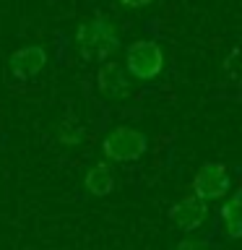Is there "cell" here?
Instances as JSON below:
<instances>
[{
	"instance_id": "1",
	"label": "cell",
	"mask_w": 242,
	"mask_h": 250,
	"mask_svg": "<svg viewBox=\"0 0 242 250\" xmlns=\"http://www.w3.org/2000/svg\"><path fill=\"white\" fill-rule=\"evenodd\" d=\"M76 42L78 50H81L83 60H107L109 55L117 50L120 44V34L112 26V21L104 19V16H97V19L83 21L76 31Z\"/></svg>"
},
{
	"instance_id": "2",
	"label": "cell",
	"mask_w": 242,
	"mask_h": 250,
	"mask_svg": "<svg viewBox=\"0 0 242 250\" xmlns=\"http://www.w3.org/2000/svg\"><path fill=\"white\" fill-rule=\"evenodd\" d=\"M125 68H128L130 76H136L138 81H151L161 73L164 68V52L156 42H148V39H141V42H133L125 52Z\"/></svg>"
},
{
	"instance_id": "3",
	"label": "cell",
	"mask_w": 242,
	"mask_h": 250,
	"mask_svg": "<svg viewBox=\"0 0 242 250\" xmlns=\"http://www.w3.org/2000/svg\"><path fill=\"white\" fill-rule=\"evenodd\" d=\"M146 146H148L146 136L133 128H115L101 141V151L112 162H136L146 154Z\"/></svg>"
},
{
	"instance_id": "4",
	"label": "cell",
	"mask_w": 242,
	"mask_h": 250,
	"mask_svg": "<svg viewBox=\"0 0 242 250\" xmlns=\"http://www.w3.org/2000/svg\"><path fill=\"white\" fill-rule=\"evenodd\" d=\"M232 188V177L226 164L222 162H206L201 172L193 177V195L201 201H216L224 198Z\"/></svg>"
},
{
	"instance_id": "5",
	"label": "cell",
	"mask_w": 242,
	"mask_h": 250,
	"mask_svg": "<svg viewBox=\"0 0 242 250\" xmlns=\"http://www.w3.org/2000/svg\"><path fill=\"white\" fill-rule=\"evenodd\" d=\"M169 219H172V224L180 227L182 232H195L208 219V206H206V201L195 198V195H185V198H180L177 203H172Z\"/></svg>"
},
{
	"instance_id": "6",
	"label": "cell",
	"mask_w": 242,
	"mask_h": 250,
	"mask_svg": "<svg viewBox=\"0 0 242 250\" xmlns=\"http://www.w3.org/2000/svg\"><path fill=\"white\" fill-rule=\"evenodd\" d=\"M47 62V52L44 47L31 44V47H21L11 55V73L19 78V81H31L34 76L42 73Z\"/></svg>"
},
{
	"instance_id": "7",
	"label": "cell",
	"mask_w": 242,
	"mask_h": 250,
	"mask_svg": "<svg viewBox=\"0 0 242 250\" xmlns=\"http://www.w3.org/2000/svg\"><path fill=\"white\" fill-rule=\"evenodd\" d=\"M83 185H86V190H89L91 195L104 198V195H109L112 188H115V175H112V169H109L104 162H99V164H94V167L86 172Z\"/></svg>"
},
{
	"instance_id": "8",
	"label": "cell",
	"mask_w": 242,
	"mask_h": 250,
	"mask_svg": "<svg viewBox=\"0 0 242 250\" xmlns=\"http://www.w3.org/2000/svg\"><path fill=\"white\" fill-rule=\"evenodd\" d=\"M99 89L109 94V97H122L128 91V78H125V70L117 68L115 62H101L99 68Z\"/></svg>"
},
{
	"instance_id": "9",
	"label": "cell",
	"mask_w": 242,
	"mask_h": 250,
	"mask_svg": "<svg viewBox=\"0 0 242 250\" xmlns=\"http://www.w3.org/2000/svg\"><path fill=\"white\" fill-rule=\"evenodd\" d=\"M242 195L240 193H232V198L222 206V222H224V229H226V237L229 240H237L242 234Z\"/></svg>"
},
{
	"instance_id": "10",
	"label": "cell",
	"mask_w": 242,
	"mask_h": 250,
	"mask_svg": "<svg viewBox=\"0 0 242 250\" xmlns=\"http://www.w3.org/2000/svg\"><path fill=\"white\" fill-rule=\"evenodd\" d=\"M172 250H211V248H208V242H201V240H182Z\"/></svg>"
},
{
	"instance_id": "11",
	"label": "cell",
	"mask_w": 242,
	"mask_h": 250,
	"mask_svg": "<svg viewBox=\"0 0 242 250\" xmlns=\"http://www.w3.org/2000/svg\"><path fill=\"white\" fill-rule=\"evenodd\" d=\"M125 8H146L148 3H154V0H120Z\"/></svg>"
}]
</instances>
